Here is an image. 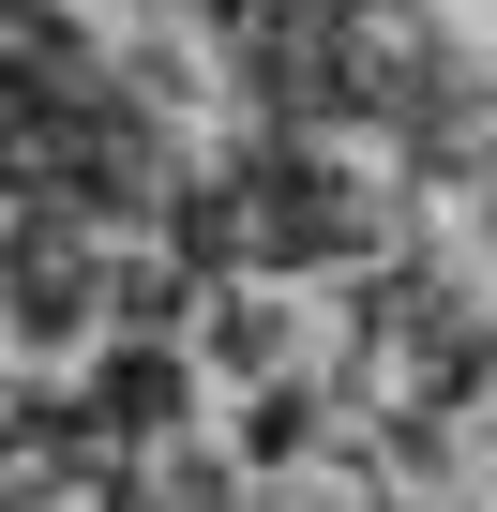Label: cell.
<instances>
[{
	"instance_id": "6da1fadb",
	"label": "cell",
	"mask_w": 497,
	"mask_h": 512,
	"mask_svg": "<svg viewBox=\"0 0 497 512\" xmlns=\"http://www.w3.org/2000/svg\"><path fill=\"white\" fill-rule=\"evenodd\" d=\"M91 302H106V256H91V211L31 196L16 226H0V332H16V347H61V332H91Z\"/></svg>"
}]
</instances>
